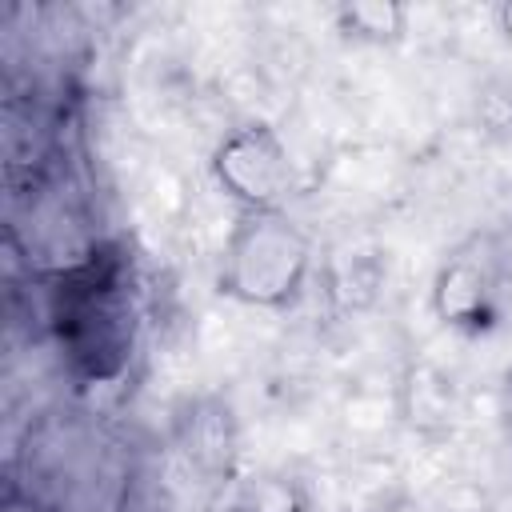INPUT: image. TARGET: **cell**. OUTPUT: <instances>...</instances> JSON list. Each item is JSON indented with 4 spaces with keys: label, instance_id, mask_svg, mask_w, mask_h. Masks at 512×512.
<instances>
[{
    "label": "cell",
    "instance_id": "obj_5",
    "mask_svg": "<svg viewBox=\"0 0 512 512\" xmlns=\"http://www.w3.org/2000/svg\"><path fill=\"white\" fill-rule=\"evenodd\" d=\"M408 420L420 424V428H432V424H448L452 412H456V392H452V380L444 372H436L432 364H416L408 372Z\"/></svg>",
    "mask_w": 512,
    "mask_h": 512
},
{
    "label": "cell",
    "instance_id": "obj_7",
    "mask_svg": "<svg viewBox=\"0 0 512 512\" xmlns=\"http://www.w3.org/2000/svg\"><path fill=\"white\" fill-rule=\"evenodd\" d=\"M496 412H500L504 444H508V452H512V372H508V376H504V384H500V404H496Z\"/></svg>",
    "mask_w": 512,
    "mask_h": 512
},
{
    "label": "cell",
    "instance_id": "obj_2",
    "mask_svg": "<svg viewBox=\"0 0 512 512\" xmlns=\"http://www.w3.org/2000/svg\"><path fill=\"white\" fill-rule=\"evenodd\" d=\"M212 180L240 204V212L280 208L296 184L292 152L264 120L232 128L212 148Z\"/></svg>",
    "mask_w": 512,
    "mask_h": 512
},
{
    "label": "cell",
    "instance_id": "obj_4",
    "mask_svg": "<svg viewBox=\"0 0 512 512\" xmlns=\"http://www.w3.org/2000/svg\"><path fill=\"white\" fill-rule=\"evenodd\" d=\"M336 24L352 40L396 44L408 32V8L396 0H348L336 8Z\"/></svg>",
    "mask_w": 512,
    "mask_h": 512
},
{
    "label": "cell",
    "instance_id": "obj_1",
    "mask_svg": "<svg viewBox=\"0 0 512 512\" xmlns=\"http://www.w3.org/2000/svg\"><path fill=\"white\" fill-rule=\"evenodd\" d=\"M312 272V240L284 208L240 212L220 260V292L248 308H288Z\"/></svg>",
    "mask_w": 512,
    "mask_h": 512
},
{
    "label": "cell",
    "instance_id": "obj_9",
    "mask_svg": "<svg viewBox=\"0 0 512 512\" xmlns=\"http://www.w3.org/2000/svg\"><path fill=\"white\" fill-rule=\"evenodd\" d=\"M376 512H420L412 500H392V504H384V508H376Z\"/></svg>",
    "mask_w": 512,
    "mask_h": 512
},
{
    "label": "cell",
    "instance_id": "obj_3",
    "mask_svg": "<svg viewBox=\"0 0 512 512\" xmlns=\"http://www.w3.org/2000/svg\"><path fill=\"white\" fill-rule=\"evenodd\" d=\"M500 292V256L488 240L472 236L452 248L432 280V312L448 328H484L496 312Z\"/></svg>",
    "mask_w": 512,
    "mask_h": 512
},
{
    "label": "cell",
    "instance_id": "obj_6",
    "mask_svg": "<svg viewBox=\"0 0 512 512\" xmlns=\"http://www.w3.org/2000/svg\"><path fill=\"white\" fill-rule=\"evenodd\" d=\"M476 120L488 136H512V80H484L476 88Z\"/></svg>",
    "mask_w": 512,
    "mask_h": 512
},
{
    "label": "cell",
    "instance_id": "obj_8",
    "mask_svg": "<svg viewBox=\"0 0 512 512\" xmlns=\"http://www.w3.org/2000/svg\"><path fill=\"white\" fill-rule=\"evenodd\" d=\"M496 28H500V36H504V40H508V48H512V0L496 8Z\"/></svg>",
    "mask_w": 512,
    "mask_h": 512
}]
</instances>
